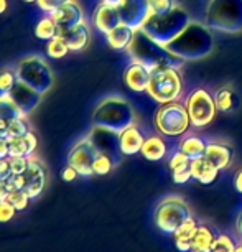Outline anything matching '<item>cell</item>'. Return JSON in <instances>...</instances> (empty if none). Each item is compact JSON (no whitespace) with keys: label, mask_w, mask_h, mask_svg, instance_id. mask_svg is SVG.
<instances>
[{"label":"cell","mask_w":242,"mask_h":252,"mask_svg":"<svg viewBox=\"0 0 242 252\" xmlns=\"http://www.w3.org/2000/svg\"><path fill=\"white\" fill-rule=\"evenodd\" d=\"M132 61L142 63L149 66L150 69L158 68H182L184 64V60L180 58L175 53H172L167 46L155 41L153 38L149 36L147 33L139 28L135 30L134 40H132L130 46L127 48Z\"/></svg>","instance_id":"obj_1"},{"label":"cell","mask_w":242,"mask_h":252,"mask_svg":"<svg viewBox=\"0 0 242 252\" xmlns=\"http://www.w3.org/2000/svg\"><path fill=\"white\" fill-rule=\"evenodd\" d=\"M167 48L184 61L206 58L214 48V38L206 23L189 22V25L175 38Z\"/></svg>","instance_id":"obj_2"},{"label":"cell","mask_w":242,"mask_h":252,"mask_svg":"<svg viewBox=\"0 0 242 252\" xmlns=\"http://www.w3.org/2000/svg\"><path fill=\"white\" fill-rule=\"evenodd\" d=\"M189 22L191 20H189L188 12L182 7L175 5L167 13H160V15L150 13L144 22V25H142V30L153 38L155 41L167 46L189 25Z\"/></svg>","instance_id":"obj_3"},{"label":"cell","mask_w":242,"mask_h":252,"mask_svg":"<svg viewBox=\"0 0 242 252\" xmlns=\"http://www.w3.org/2000/svg\"><path fill=\"white\" fill-rule=\"evenodd\" d=\"M91 121L94 126L104 129L122 132L132 124H135V112L129 101L122 97H106L97 104L92 112Z\"/></svg>","instance_id":"obj_4"},{"label":"cell","mask_w":242,"mask_h":252,"mask_svg":"<svg viewBox=\"0 0 242 252\" xmlns=\"http://www.w3.org/2000/svg\"><path fill=\"white\" fill-rule=\"evenodd\" d=\"M206 25L214 32H242V0H210L205 13Z\"/></svg>","instance_id":"obj_5"},{"label":"cell","mask_w":242,"mask_h":252,"mask_svg":"<svg viewBox=\"0 0 242 252\" xmlns=\"http://www.w3.org/2000/svg\"><path fill=\"white\" fill-rule=\"evenodd\" d=\"M191 126L186 106L178 101L160 104L155 112V127L165 137L184 135Z\"/></svg>","instance_id":"obj_6"},{"label":"cell","mask_w":242,"mask_h":252,"mask_svg":"<svg viewBox=\"0 0 242 252\" xmlns=\"http://www.w3.org/2000/svg\"><path fill=\"white\" fill-rule=\"evenodd\" d=\"M191 216L188 203L180 196H167L156 204L153 211V224L165 234H175L184 220Z\"/></svg>","instance_id":"obj_7"},{"label":"cell","mask_w":242,"mask_h":252,"mask_svg":"<svg viewBox=\"0 0 242 252\" xmlns=\"http://www.w3.org/2000/svg\"><path fill=\"white\" fill-rule=\"evenodd\" d=\"M18 81L25 83L40 94H45L53 86V71L40 56H25L15 66Z\"/></svg>","instance_id":"obj_8"},{"label":"cell","mask_w":242,"mask_h":252,"mask_svg":"<svg viewBox=\"0 0 242 252\" xmlns=\"http://www.w3.org/2000/svg\"><path fill=\"white\" fill-rule=\"evenodd\" d=\"M183 91V81L177 68H158L151 69L150 83L147 94L156 102L165 104L170 101H178Z\"/></svg>","instance_id":"obj_9"},{"label":"cell","mask_w":242,"mask_h":252,"mask_svg":"<svg viewBox=\"0 0 242 252\" xmlns=\"http://www.w3.org/2000/svg\"><path fill=\"white\" fill-rule=\"evenodd\" d=\"M46 182H48V170H46V165L41 160L31 157L27 172L22 175H12V177L7 180V187L10 189V193L17 191V189H23V191L30 196V199H36L43 193Z\"/></svg>","instance_id":"obj_10"},{"label":"cell","mask_w":242,"mask_h":252,"mask_svg":"<svg viewBox=\"0 0 242 252\" xmlns=\"http://www.w3.org/2000/svg\"><path fill=\"white\" fill-rule=\"evenodd\" d=\"M188 116L194 127H206L208 124L214 121L217 107L214 102V96L203 88H198L188 96L186 102Z\"/></svg>","instance_id":"obj_11"},{"label":"cell","mask_w":242,"mask_h":252,"mask_svg":"<svg viewBox=\"0 0 242 252\" xmlns=\"http://www.w3.org/2000/svg\"><path fill=\"white\" fill-rule=\"evenodd\" d=\"M99 154V149L94 145V142L91 140V137H83L79 139L76 144L71 147L66 157V163L71 165L73 168H76V172L79 173V177L89 178L92 177V163L96 155Z\"/></svg>","instance_id":"obj_12"},{"label":"cell","mask_w":242,"mask_h":252,"mask_svg":"<svg viewBox=\"0 0 242 252\" xmlns=\"http://www.w3.org/2000/svg\"><path fill=\"white\" fill-rule=\"evenodd\" d=\"M121 20L125 25L132 27L134 30H139L150 15L149 0H121L117 3Z\"/></svg>","instance_id":"obj_13"},{"label":"cell","mask_w":242,"mask_h":252,"mask_svg":"<svg viewBox=\"0 0 242 252\" xmlns=\"http://www.w3.org/2000/svg\"><path fill=\"white\" fill-rule=\"evenodd\" d=\"M121 13H119L117 5H112V3H106L101 2L96 7V10L92 13V27L96 28L97 32L107 35L109 32L114 30L117 25H121Z\"/></svg>","instance_id":"obj_14"},{"label":"cell","mask_w":242,"mask_h":252,"mask_svg":"<svg viewBox=\"0 0 242 252\" xmlns=\"http://www.w3.org/2000/svg\"><path fill=\"white\" fill-rule=\"evenodd\" d=\"M58 36H61L68 45L69 51H83L88 46L89 40H91V28H89L88 22H81L78 25H73L69 28H63L58 30Z\"/></svg>","instance_id":"obj_15"},{"label":"cell","mask_w":242,"mask_h":252,"mask_svg":"<svg viewBox=\"0 0 242 252\" xmlns=\"http://www.w3.org/2000/svg\"><path fill=\"white\" fill-rule=\"evenodd\" d=\"M53 20L58 25V30H63V28H69L73 25H78V23L84 22V10L83 7L79 5L76 0H68L63 5L58 7L56 10L51 13Z\"/></svg>","instance_id":"obj_16"},{"label":"cell","mask_w":242,"mask_h":252,"mask_svg":"<svg viewBox=\"0 0 242 252\" xmlns=\"http://www.w3.org/2000/svg\"><path fill=\"white\" fill-rule=\"evenodd\" d=\"M89 137H91V140L94 142V145H96L99 150L106 152L114 160L119 161V158H121V155H122L121 149H119V132L94 126V129L91 130Z\"/></svg>","instance_id":"obj_17"},{"label":"cell","mask_w":242,"mask_h":252,"mask_svg":"<svg viewBox=\"0 0 242 252\" xmlns=\"http://www.w3.org/2000/svg\"><path fill=\"white\" fill-rule=\"evenodd\" d=\"M150 76H151V69L149 66L137 63V61H132L124 71V83L132 91L147 93V88H149V83H150Z\"/></svg>","instance_id":"obj_18"},{"label":"cell","mask_w":242,"mask_h":252,"mask_svg":"<svg viewBox=\"0 0 242 252\" xmlns=\"http://www.w3.org/2000/svg\"><path fill=\"white\" fill-rule=\"evenodd\" d=\"M8 94L12 96V99L15 101L17 106L20 107L23 116H28L31 111H35L36 106L41 101V96H43V94H40L33 88L27 86V84L22 83V81H18Z\"/></svg>","instance_id":"obj_19"},{"label":"cell","mask_w":242,"mask_h":252,"mask_svg":"<svg viewBox=\"0 0 242 252\" xmlns=\"http://www.w3.org/2000/svg\"><path fill=\"white\" fill-rule=\"evenodd\" d=\"M205 157L219 172H222V170L229 168L234 160V149L229 144H222V142H208Z\"/></svg>","instance_id":"obj_20"},{"label":"cell","mask_w":242,"mask_h":252,"mask_svg":"<svg viewBox=\"0 0 242 252\" xmlns=\"http://www.w3.org/2000/svg\"><path fill=\"white\" fill-rule=\"evenodd\" d=\"M144 140L145 135L142 134V130L135 124H132L127 129L119 132V149H121V154L127 157L140 154Z\"/></svg>","instance_id":"obj_21"},{"label":"cell","mask_w":242,"mask_h":252,"mask_svg":"<svg viewBox=\"0 0 242 252\" xmlns=\"http://www.w3.org/2000/svg\"><path fill=\"white\" fill-rule=\"evenodd\" d=\"M219 170L211 163L206 157L191 160V177L201 185H211L217 180Z\"/></svg>","instance_id":"obj_22"},{"label":"cell","mask_w":242,"mask_h":252,"mask_svg":"<svg viewBox=\"0 0 242 252\" xmlns=\"http://www.w3.org/2000/svg\"><path fill=\"white\" fill-rule=\"evenodd\" d=\"M8 140V152H10V157H33V154L36 152V135L33 132H27L25 135L20 137H13V139H7Z\"/></svg>","instance_id":"obj_23"},{"label":"cell","mask_w":242,"mask_h":252,"mask_svg":"<svg viewBox=\"0 0 242 252\" xmlns=\"http://www.w3.org/2000/svg\"><path fill=\"white\" fill-rule=\"evenodd\" d=\"M134 35H135L134 28L125 25V23H121V25H117L114 30H111L107 33L106 40H107V43L112 50L122 51V50H127L130 46L132 40H134Z\"/></svg>","instance_id":"obj_24"},{"label":"cell","mask_w":242,"mask_h":252,"mask_svg":"<svg viewBox=\"0 0 242 252\" xmlns=\"http://www.w3.org/2000/svg\"><path fill=\"white\" fill-rule=\"evenodd\" d=\"M140 154H142V157H144L145 160H149V161H161L168 154L167 142L161 139L160 135L145 137Z\"/></svg>","instance_id":"obj_25"},{"label":"cell","mask_w":242,"mask_h":252,"mask_svg":"<svg viewBox=\"0 0 242 252\" xmlns=\"http://www.w3.org/2000/svg\"><path fill=\"white\" fill-rule=\"evenodd\" d=\"M214 102H216L217 111H221V112H234L241 106L239 96L229 88L217 89L214 94Z\"/></svg>","instance_id":"obj_26"},{"label":"cell","mask_w":242,"mask_h":252,"mask_svg":"<svg viewBox=\"0 0 242 252\" xmlns=\"http://www.w3.org/2000/svg\"><path fill=\"white\" fill-rule=\"evenodd\" d=\"M206 145H208V142L203 140L201 137L188 135V137H184L182 142H180L178 150L183 152V154L186 155L189 160H194V158H199V157H205Z\"/></svg>","instance_id":"obj_27"},{"label":"cell","mask_w":242,"mask_h":252,"mask_svg":"<svg viewBox=\"0 0 242 252\" xmlns=\"http://www.w3.org/2000/svg\"><path fill=\"white\" fill-rule=\"evenodd\" d=\"M216 232L206 224H199L196 234L193 237V246L196 251L203 252H212V246H214Z\"/></svg>","instance_id":"obj_28"},{"label":"cell","mask_w":242,"mask_h":252,"mask_svg":"<svg viewBox=\"0 0 242 252\" xmlns=\"http://www.w3.org/2000/svg\"><path fill=\"white\" fill-rule=\"evenodd\" d=\"M58 35V25L56 22L53 20L51 15H45L41 17L40 20L36 22L35 25V36L38 40H43V41H48L51 38H55Z\"/></svg>","instance_id":"obj_29"},{"label":"cell","mask_w":242,"mask_h":252,"mask_svg":"<svg viewBox=\"0 0 242 252\" xmlns=\"http://www.w3.org/2000/svg\"><path fill=\"white\" fill-rule=\"evenodd\" d=\"M17 117H25L20 111V107L17 106L15 101L8 93L0 94V119L2 121H12Z\"/></svg>","instance_id":"obj_30"},{"label":"cell","mask_w":242,"mask_h":252,"mask_svg":"<svg viewBox=\"0 0 242 252\" xmlns=\"http://www.w3.org/2000/svg\"><path fill=\"white\" fill-rule=\"evenodd\" d=\"M116 163H117V161L114 160L111 155L106 154V152L99 150V154L96 155L94 163H92V172H94V175L104 177V175H109L112 172V168H114V165H116Z\"/></svg>","instance_id":"obj_31"},{"label":"cell","mask_w":242,"mask_h":252,"mask_svg":"<svg viewBox=\"0 0 242 252\" xmlns=\"http://www.w3.org/2000/svg\"><path fill=\"white\" fill-rule=\"evenodd\" d=\"M69 53V48L66 45V41L61 36L56 35L55 38L46 41V55L53 60H61Z\"/></svg>","instance_id":"obj_32"},{"label":"cell","mask_w":242,"mask_h":252,"mask_svg":"<svg viewBox=\"0 0 242 252\" xmlns=\"http://www.w3.org/2000/svg\"><path fill=\"white\" fill-rule=\"evenodd\" d=\"M198 226L199 222L194 220L193 216H189L188 220L183 221V224L178 227L177 232H175V239H186V241H193L194 234H196L198 231Z\"/></svg>","instance_id":"obj_33"},{"label":"cell","mask_w":242,"mask_h":252,"mask_svg":"<svg viewBox=\"0 0 242 252\" xmlns=\"http://www.w3.org/2000/svg\"><path fill=\"white\" fill-rule=\"evenodd\" d=\"M237 246V241L227 232H219L216 234L214 246H212V252H234Z\"/></svg>","instance_id":"obj_34"},{"label":"cell","mask_w":242,"mask_h":252,"mask_svg":"<svg viewBox=\"0 0 242 252\" xmlns=\"http://www.w3.org/2000/svg\"><path fill=\"white\" fill-rule=\"evenodd\" d=\"M27 132H30V126H28L25 117H17L8 121L7 127V139H13V137H20L25 135Z\"/></svg>","instance_id":"obj_35"},{"label":"cell","mask_w":242,"mask_h":252,"mask_svg":"<svg viewBox=\"0 0 242 252\" xmlns=\"http://www.w3.org/2000/svg\"><path fill=\"white\" fill-rule=\"evenodd\" d=\"M18 83L17 71L12 68L0 69V93H10L13 86Z\"/></svg>","instance_id":"obj_36"},{"label":"cell","mask_w":242,"mask_h":252,"mask_svg":"<svg viewBox=\"0 0 242 252\" xmlns=\"http://www.w3.org/2000/svg\"><path fill=\"white\" fill-rule=\"evenodd\" d=\"M8 201L15 206L17 211H25L31 199L25 191H23V189H17V191H12L10 194H8Z\"/></svg>","instance_id":"obj_37"},{"label":"cell","mask_w":242,"mask_h":252,"mask_svg":"<svg viewBox=\"0 0 242 252\" xmlns=\"http://www.w3.org/2000/svg\"><path fill=\"white\" fill-rule=\"evenodd\" d=\"M191 165V160L188 158L186 155L183 154V152H175V154L170 157V160H168V166H170V170H172V173L173 172H178V170H183V168H188V166Z\"/></svg>","instance_id":"obj_38"},{"label":"cell","mask_w":242,"mask_h":252,"mask_svg":"<svg viewBox=\"0 0 242 252\" xmlns=\"http://www.w3.org/2000/svg\"><path fill=\"white\" fill-rule=\"evenodd\" d=\"M31 158V157H30ZM28 157H8V163H10L12 175H22L27 172L28 165H30Z\"/></svg>","instance_id":"obj_39"},{"label":"cell","mask_w":242,"mask_h":252,"mask_svg":"<svg viewBox=\"0 0 242 252\" xmlns=\"http://www.w3.org/2000/svg\"><path fill=\"white\" fill-rule=\"evenodd\" d=\"M175 7L173 0H149L150 13L153 15H160V13H167Z\"/></svg>","instance_id":"obj_40"},{"label":"cell","mask_w":242,"mask_h":252,"mask_svg":"<svg viewBox=\"0 0 242 252\" xmlns=\"http://www.w3.org/2000/svg\"><path fill=\"white\" fill-rule=\"evenodd\" d=\"M17 215L15 206L5 199V201H0V224H5V222H10Z\"/></svg>","instance_id":"obj_41"},{"label":"cell","mask_w":242,"mask_h":252,"mask_svg":"<svg viewBox=\"0 0 242 252\" xmlns=\"http://www.w3.org/2000/svg\"><path fill=\"white\" fill-rule=\"evenodd\" d=\"M64 2H68V0H38L36 5L41 12H45L46 15H51V13H53L58 7L63 5Z\"/></svg>","instance_id":"obj_42"},{"label":"cell","mask_w":242,"mask_h":252,"mask_svg":"<svg viewBox=\"0 0 242 252\" xmlns=\"http://www.w3.org/2000/svg\"><path fill=\"white\" fill-rule=\"evenodd\" d=\"M172 178L173 182L177 185H184L188 183L189 180H191V165L188 166V168H183V170H178V172H173L172 173Z\"/></svg>","instance_id":"obj_43"},{"label":"cell","mask_w":242,"mask_h":252,"mask_svg":"<svg viewBox=\"0 0 242 252\" xmlns=\"http://www.w3.org/2000/svg\"><path fill=\"white\" fill-rule=\"evenodd\" d=\"M79 177V173L76 172V168H73V166L71 165H68L66 163V166L63 170H61V180H63V182H74L76 178Z\"/></svg>","instance_id":"obj_44"},{"label":"cell","mask_w":242,"mask_h":252,"mask_svg":"<svg viewBox=\"0 0 242 252\" xmlns=\"http://www.w3.org/2000/svg\"><path fill=\"white\" fill-rule=\"evenodd\" d=\"M10 177H12V172H10V163H8V158L0 160V182H7Z\"/></svg>","instance_id":"obj_45"},{"label":"cell","mask_w":242,"mask_h":252,"mask_svg":"<svg viewBox=\"0 0 242 252\" xmlns=\"http://www.w3.org/2000/svg\"><path fill=\"white\" fill-rule=\"evenodd\" d=\"M175 247H177L178 252H191L194 249L193 241L186 239H175Z\"/></svg>","instance_id":"obj_46"},{"label":"cell","mask_w":242,"mask_h":252,"mask_svg":"<svg viewBox=\"0 0 242 252\" xmlns=\"http://www.w3.org/2000/svg\"><path fill=\"white\" fill-rule=\"evenodd\" d=\"M10 157V152H8V140L5 137H0V160H5Z\"/></svg>","instance_id":"obj_47"},{"label":"cell","mask_w":242,"mask_h":252,"mask_svg":"<svg viewBox=\"0 0 242 252\" xmlns=\"http://www.w3.org/2000/svg\"><path fill=\"white\" fill-rule=\"evenodd\" d=\"M8 194H10V189L7 187V182H0V201L8 199Z\"/></svg>","instance_id":"obj_48"},{"label":"cell","mask_w":242,"mask_h":252,"mask_svg":"<svg viewBox=\"0 0 242 252\" xmlns=\"http://www.w3.org/2000/svg\"><path fill=\"white\" fill-rule=\"evenodd\" d=\"M234 188H236L237 193L242 194V170H239V172L236 173V177H234Z\"/></svg>","instance_id":"obj_49"},{"label":"cell","mask_w":242,"mask_h":252,"mask_svg":"<svg viewBox=\"0 0 242 252\" xmlns=\"http://www.w3.org/2000/svg\"><path fill=\"white\" fill-rule=\"evenodd\" d=\"M236 232L239 234V237L242 239V209H241V213L236 218Z\"/></svg>","instance_id":"obj_50"},{"label":"cell","mask_w":242,"mask_h":252,"mask_svg":"<svg viewBox=\"0 0 242 252\" xmlns=\"http://www.w3.org/2000/svg\"><path fill=\"white\" fill-rule=\"evenodd\" d=\"M7 127H8V121H2L0 119V137H5L7 139Z\"/></svg>","instance_id":"obj_51"},{"label":"cell","mask_w":242,"mask_h":252,"mask_svg":"<svg viewBox=\"0 0 242 252\" xmlns=\"http://www.w3.org/2000/svg\"><path fill=\"white\" fill-rule=\"evenodd\" d=\"M7 5H8L7 0H0V15H2V13L7 10Z\"/></svg>","instance_id":"obj_52"},{"label":"cell","mask_w":242,"mask_h":252,"mask_svg":"<svg viewBox=\"0 0 242 252\" xmlns=\"http://www.w3.org/2000/svg\"><path fill=\"white\" fill-rule=\"evenodd\" d=\"M234 252H242V239H241L239 242H237V246H236Z\"/></svg>","instance_id":"obj_53"},{"label":"cell","mask_w":242,"mask_h":252,"mask_svg":"<svg viewBox=\"0 0 242 252\" xmlns=\"http://www.w3.org/2000/svg\"><path fill=\"white\" fill-rule=\"evenodd\" d=\"M101 2H106V3H112V5H117L121 0H101Z\"/></svg>","instance_id":"obj_54"},{"label":"cell","mask_w":242,"mask_h":252,"mask_svg":"<svg viewBox=\"0 0 242 252\" xmlns=\"http://www.w3.org/2000/svg\"><path fill=\"white\" fill-rule=\"evenodd\" d=\"M23 2H25V3H36L38 0H23Z\"/></svg>","instance_id":"obj_55"},{"label":"cell","mask_w":242,"mask_h":252,"mask_svg":"<svg viewBox=\"0 0 242 252\" xmlns=\"http://www.w3.org/2000/svg\"><path fill=\"white\" fill-rule=\"evenodd\" d=\"M191 252H203V251H196V249H193Z\"/></svg>","instance_id":"obj_56"},{"label":"cell","mask_w":242,"mask_h":252,"mask_svg":"<svg viewBox=\"0 0 242 252\" xmlns=\"http://www.w3.org/2000/svg\"><path fill=\"white\" fill-rule=\"evenodd\" d=\"M0 94H2V93H0Z\"/></svg>","instance_id":"obj_57"}]
</instances>
